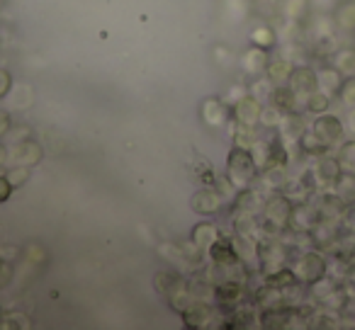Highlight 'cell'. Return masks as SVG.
Returning <instances> with one entry per match:
<instances>
[{"instance_id":"obj_8","label":"cell","mask_w":355,"mask_h":330,"mask_svg":"<svg viewBox=\"0 0 355 330\" xmlns=\"http://www.w3.org/2000/svg\"><path fill=\"white\" fill-rule=\"evenodd\" d=\"M234 117H236V122L241 124V127H246V129L256 127V124L261 122V117H263L261 100L253 98V95H243V98L234 104Z\"/></svg>"},{"instance_id":"obj_25","label":"cell","mask_w":355,"mask_h":330,"mask_svg":"<svg viewBox=\"0 0 355 330\" xmlns=\"http://www.w3.org/2000/svg\"><path fill=\"white\" fill-rule=\"evenodd\" d=\"M336 98H338L348 109H355V75L343 78V83H340V90H338Z\"/></svg>"},{"instance_id":"obj_19","label":"cell","mask_w":355,"mask_h":330,"mask_svg":"<svg viewBox=\"0 0 355 330\" xmlns=\"http://www.w3.org/2000/svg\"><path fill=\"white\" fill-rule=\"evenodd\" d=\"M304 107H306V112H311L314 117L316 114L329 112L331 109V95L324 93V90H314L309 98H304Z\"/></svg>"},{"instance_id":"obj_22","label":"cell","mask_w":355,"mask_h":330,"mask_svg":"<svg viewBox=\"0 0 355 330\" xmlns=\"http://www.w3.org/2000/svg\"><path fill=\"white\" fill-rule=\"evenodd\" d=\"M217 238H219L217 228H214L212 223H200V226H195V231H193V243L198 248H209Z\"/></svg>"},{"instance_id":"obj_12","label":"cell","mask_w":355,"mask_h":330,"mask_svg":"<svg viewBox=\"0 0 355 330\" xmlns=\"http://www.w3.org/2000/svg\"><path fill=\"white\" fill-rule=\"evenodd\" d=\"M229 114H232V109H229L227 104H224L219 98L205 100V104H202V117L207 119V122L212 124V127H219V124H224L229 119Z\"/></svg>"},{"instance_id":"obj_27","label":"cell","mask_w":355,"mask_h":330,"mask_svg":"<svg viewBox=\"0 0 355 330\" xmlns=\"http://www.w3.org/2000/svg\"><path fill=\"white\" fill-rule=\"evenodd\" d=\"M6 178L12 183V187H15V185H22V180L30 178V165H17V170L12 168L10 173L6 175Z\"/></svg>"},{"instance_id":"obj_18","label":"cell","mask_w":355,"mask_h":330,"mask_svg":"<svg viewBox=\"0 0 355 330\" xmlns=\"http://www.w3.org/2000/svg\"><path fill=\"white\" fill-rule=\"evenodd\" d=\"M336 25L340 30L355 32V0H343L338 8H336Z\"/></svg>"},{"instance_id":"obj_10","label":"cell","mask_w":355,"mask_h":330,"mask_svg":"<svg viewBox=\"0 0 355 330\" xmlns=\"http://www.w3.org/2000/svg\"><path fill=\"white\" fill-rule=\"evenodd\" d=\"M300 102V98H297V93L290 88V85H272L270 90V104L272 107H277L280 112L290 114L295 112V104Z\"/></svg>"},{"instance_id":"obj_20","label":"cell","mask_w":355,"mask_h":330,"mask_svg":"<svg viewBox=\"0 0 355 330\" xmlns=\"http://www.w3.org/2000/svg\"><path fill=\"white\" fill-rule=\"evenodd\" d=\"M316 207H319V212H321V217L326 219V221H331V219H336L340 212H343V207L345 204L340 202L338 197H336L334 192H329V194H324V197L316 202Z\"/></svg>"},{"instance_id":"obj_16","label":"cell","mask_w":355,"mask_h":330,"mask_svg":"<svg viewBox=\"0 0 355 330\" xmlns=\"http://www.w3.org/2000/svg\"><path fill=\"white\" fill-rule=\"evenodd\" d=\"M42 158V148L37 141H22L17 143V151H15V165H35L37 161Z\"/></svg>"},{"instance_id":"obj_30","label":"cell","mask_w":355,"mask_h":330,"mask_svg":"<svg viewBox=\"0 0 355 330\" xmlns=\"http://www.w3.org/2000/svg\"><path fill=\"white\" fill-rule=\"evenodd\" d=\"M8 129H10V117H8L6 112H0V136H3Z\"/></svg>"},{"instance_id":"obj_31","label":"cell","mask_w":355,"mask_h":330,"mask_svg":"<svg viewBox=\"0 0 355 330\" xmlns=\"http://www.w3.org/2000/svg\"><path fill=\"white\" fill-rule=\"evenodd\" d=\"M345 279H348L350 284H355V262H353V265L348 267V275H345Z\"/></svg>"},{"instance_id":"obj_23","label":"cell","mask_w":355,"mask_h":330,"mask_svg":"<svg viewBox=\"0 0 355 330\" xmlns=\"http://www.w3.org/2000/svg\"><path fill=\"white\" fill-rule=\"evenodd\" d=\"M300 143H302V148H304L306 153H311V156H324V153L329 151V146H324V143L319 141V136H316L311 129H304V134L300 136Z\"/></svg>"},{"instance_id":"obj_14","label":"cell","mask_w":355,"mask_h":330,"mask_svg":"<svg viewBox=\"0 0 355 330\" xmlns=\"http://www.w3.org/2000/svg\"><path fill=\"white\" fill-rule=\"evenodd\" d=\"M331 66L338 68L343 73V78L355 75V46H343V49H336L331 56Z\"/></svg>"},{"instance_id":"obj_15","label":"cell","mask_w":355,"mask_h":330,"mask_svg":"<svg viewBox=\"0 0 355 330\" xmlns=\"http://www.w3.org/2000/svg\"><path fill=\"white\" fill-rule=\"evenodd\" d=\"M219 207H222V197H219L217 192H212V190H200V192H195L193 209L198 214H212V212H217Z\"/></svg>"},{"instance_id":"obj_29","label":"cell","mask_w":355,"mask_h":330,"mask_svg":"<svg viewBox=\"0 0 355 330\" xmlns=\"http://www.w3.org/2000/svg\"><path fill=\"white\" fill-rule=\"evenodd\" d=\"M12 192V183L8 178H0V202H6Z\"/></svg>"},{"instance_id":"obj_1","label":"cell","mask_w":355,"mask_h":330,"mask_svg":"<svg viewBox=\"0 0 355 330\" xmlns=\"http://www.w3.org/2000/svg\"><path fill=\"white\" fill-rule=\"evenodd\" d=\"M227 173H229V180L241 190H246L248 185L256 180V175H258L256 158H253V153L248 151L246 146H234L232 148V153H229Z\"/></svg>"},{"instance_id":"obj_6","label":"cell","mask_w":355,"mask_h":330,"mask_svg":"<svg viewBox=\"0 0 355 330\" xmlns=\"http://www.w3.org/2000/svg\"><path fill=\"white\" fill-rule=\"evenodd\" d=\"M340 163L338 158H331V156H316L314 165H311V178H314L316 187H334L336 178L340 175Z\"/></svg>"},{"instance_id":"obj_4","label":"cell","mask_w":355,"mask_h":330,"mask_svg":"<svg viewBox=\"0 0 355 330\" xmlns=\"http://www.w3.org/2000/svg\"><path fill=\"white\" fill-rule=\"evenodd\" d=\"M292 202L290 197L285 194H275L266 202V221H268V228L272 231H282V228L290 226V217H292Z\"/></svg>"},{"instance_id":"obj_13","label":"cell","mask_w":355,"mask_h":330,"mask_svg":"<svg viewBox=\"0 0 355 330\" xmlns=\"http://www.w3.org/2000/svg\"><path fill=\"white\" fill-rule=\"evenodd\" d=\"M243 64H246L248 73H253V75L266 73L268 66H270V56H268V49H263V46L253 44L251 49H248V54H246V59H243Z\"/></svg>"},{"instance_id":"obj_3","label":"cell","mask_w":355,"mask_h":330,"mask_svg":"<svg viewBox=\"0 0 355 330\" xmlns=\"http://www.w3.org/2000/svg\"><path fill=\"white\" fill-rule=\"evenodd\" d=\"M309 129L319 136V141L329 148H338L340 143L345 141V124H343V119L334 112L316 114Z\"/></svg>"},{"instance_id":"obj_5","label":"cell","mask_w":355,"mask_h":330,"mask_svg":"<svg viewBox=\"0 0 355 330\" xmlns=\"http://www.w3.org/2000/svg\"><path fill=\"white\" fill-rule=\"evenodd\" d=\"M321 212L316 204L309 202H297L292 207V217H290V228L297 233H311L316 226L321 223Z\"/></svg>"},{"instance_id":"obj_7","label":"cell","mask_w":355,"mask_h":330,"mask_svg":"<svg viewBox=\"0 0 355 330\" xmlns=\"http://www.w3.org/2000/svg\"><path fill=\"white\" fill-rule=\"evenodd\" d=\"M287 85L295 90L297 98L304 100V98H309L314 90H319V78H316V71L309 68V66H295Z\"/></svg>"},{"instance_id":"obj_32","label":"cell","mask_w":355,"mask_h":330,"mask_svg":"<svg viewBox=\"0 0 355 330\" xmlns=\"http://www.w3.org/2000/svg\"><path fill=\"white\" fill-rule=\"evenodd\" d=\"M348 127L355 131V109H348Z\"/></svg>"},{"instance_id":"obj_24","label":"cell","mask_w":355,"mask_h":330,"mask_svg":"<svg viewBox=\"0 0 355 330\" xmlns=\"http://www.w3.org/2000/svg\"><path fill=\"white\" fill-rule=\"evenodd\" d=\"M338 163L343 170H355V138H350V141H343L338 146Z\"/></svg>"},{"instance_id":"obj_28","label":"cell","mask_w":355,"mask_h":330,"mask_svg":"<svg viewBox=\"0 0 355 330\" xmlns=\"http://www.w3.org/2000/svg\"><path fill=\"white\" fill-rule=\"evenodd\" d=\"M10 85H12L10 73H8V71L0 68V98H3V95H6L8 90H10Z\"/></svg>"},{"instance_id":"obj_21","label":"cell","mask_w":355,"mask_h":330,"mask_svg":"<svg viewBox=\"0 0 355 330\" xmlns=\"http://www.w3.org/2000/svg\"><path fill=\"white\" fill-rule=\"evenodd\" d=\"M239 296H241V284H239L236 279L222 282V284L214 289V299H217L219 304H234Z\"/></svg>"},{"instance_id":"obj_26","label":"cell","mask_w":355,"mask_h":330,"mask_svg":"<svg viewBox=\"0 0 355 330\" xmlns=\"http://www.w3.org/2000/svg\"><path fill=\"white\" fill-rule=\"evenodd\" d=\"M253 44L263 46V49H270V46L275 44V35H272L270 27H261V30L253 32Z\"/></svg>"},{"instance_id":"obj_9","label":"cell","mask_w":355,"mask_h":330,"mask_svg":"<svg viewBox=\"0 0 355 330\" xmlns=\"http://www.w3.org/2000/svg\"><path fill=\"white\" fill-rule=\"evenodd\" d=\"M331 192H334L345 207L355 204V170H340L334 187H331Z\"/></svg>"},{"instance_id":"obj_17","label":"cell","mask_w":355,"mask_h":330,"mask_svg":"<svg viewBox=\"0 0 355 330\" xmlns=\"http://www.w3.org/2000/svg\"><path fill=\"white\" fill-rule=\"evenodd\" d=\"M292 68H295V66H292L290 61H285V59L270 61L266 75H268V80H270L272 85H285L287 80H290V75H292Z\"/></svg>"},{"instance_id":"obj_11","label":"cell","mask_w":355,"mask_h":330,"mask_svg":"<svg viewBox=\"0 0 355 330\" xmlns=\"http://www.w3.org/2000/svg\"><path fill=\"white\" fill-rule=\"evenodd\" d=\"M316 78H319V90L329 93L331 98H336L340 90V83H343V73L334 66H324V68L316 71Z\"/></svg>"},{"instance_id":"obj_2","label":"cell","mask_w":355,"mask_h":330,"mask_svg":"<svg viewBox=\"0 0 355 330\" xmlns=\"http://www.w3.org/2000/svg\"><path fill=\"white\" fill-rule=\"evenodd\" d=\"M292 270H295L300 284L311 286V284H316V282L326 277V272H329V260H326L319 250H306V253H302V255L297 257Z\"/></svg>"},{"instance_id":"obj_33","label":"cell","mask_w":355,"mask_h":330,"mask_svg":"<svg viewBox=\"0 0 355 330\" xmlns=\"http://www.w3.org/2000/svg\"><path fill=\"white\" fill-rule=\"evenodd\" d=\"M8 161V151H6V146H0V163H6Z\"/></svg>"}]
</instances>
